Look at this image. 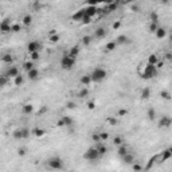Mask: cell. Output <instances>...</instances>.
Wrapping results in <instances>:
<instances>
[{"label":"cell","instance_id":"d590c367","mask_svg":"<svg viewBox=\"0 0 172 172\" xmlns=\"http://www.w3.org/2000/svg\"><path fill=\"white\" fill-rule=\"evenodd\" d=\"M106 121H108V124H109V125H112V126L119 125V117L110 116V117H108V119H106Z\"/></svg>","mask_w":172,"mask_h":172},{"label":"cell","instance_id":"1f68e13d","mask_svg":"<svg viewBox=\"0 0 172 172\" xmlns=\"http://www.w3.org/2000/svg\"><path fill=\"white\" fill-rule=\"evenodd\" d=\"M23 83H24V75H22V74H19L18 77L13 78V85L15 86H22Z\"/></svg>","mask_w":172,"mask_h":172},{"label":"cell","instance_id":"cb8c5ba5","mask_svg":"<svg viewBox=\"0 0 172 172\" xmlns=\"http://www.w3.org/2000/svg\"><path fill=\"white\" fill-rule=\"evenodd\" d=\"M159 60H160V58L157 57V54H151V55L148 57V59H147V63H148V65L156 66L157 63H159Z\"/></svg>","mask_w":172,"mask_h":172},{"label":"cell","instance_id":"4dcf8cb0","mask_svg":"<svg viewBox=\"0 0 172 172\" xmlns=\"http://www.w3.org/2000/svg\"><path fill=\"white\" fill-rule=\"evenodd\" d=\"M96 148H97V151H98V153L101 155V157H102L104 155H105V153L108 152V148H106L105 144H101V143H98V144L96 145Z\"/></svg>","mask_w":172,"mask_h":172},{"label":"cell","instance_id":"836d02e7","mask_svg":"<svg viewBox=\"0 0 172 172\" xmlns=\"http://www.w3.org/2000/svg\"><path fill=\"white\" fill-rule=\"evenodd\" d=\"M9 79L7 75H4V74H0V87H4V86H7L9 83Z\"/></svg>","mask_w":172,"mask_h":172},{"label":"cell","instance_id":"6da1fadb","mask_svg":"<svg viewBox=\"0 0 172 172\" xmlns=\"http://www.w3.org/2000/svg\"><path fill=\"white\" fill-rule=\"evenodd\" d=\"M139 73H140V77L143 79H151V78H155V77L157 75L159 70L156 69V66L144 63V65H141V67H139Z\"/></svg>","mask_w":172,"mask_h":172},{"label":"cell","instance_id":"e575fe53","mask_svg":"<svg viewBox=\"0 0 172 172\" xmlns=\"http://www.w3.org/2000/svg\"><path fill=\"white\" fill-rule=\"evenodd\" d=\"M116 47H117V43L114 42V40H110V42L106 43L105 50H106V51H114V50H116Z\"/></svg>","mask_w":172,"mask_h":172},{"label":"cell","instance_id":"5b68a950","mask_svg":"<svg viewBox=\"0 0 172 172\" xmlns=\"http://www.w3.org/2000/svg\"><path fill=\"white\" fill-rule=\"evenodd\" d=\"M83 159L87 160V161H97V160L101 159V155L98 153V151H97L96 147H92L83 153Z\"/></svg>","mask_w":172,"mask_h":172},{"label":"cell","instance_id":"ee69618b","mask_svg":"<svg viewBox=\"0 0 172 172\" xmlns=\"http://www.w3.org/2000/svg\"><path fill=\"white\" fill-rule=\"evenodd\" d=\"M149 20H151V23H157L159 22V16H157V13L156 12H151Z\"/></svg>","mask_w":172,"mask_h":172},{"label":"cell","instance_id":"52a82bcc","mask_svg":"<svg viewBox=\"0 0 172 172\" xmlns=\"http://www.w3.org/2000/svg\"><path fill=\"white\" fill-rule=\"evenodd\" d=\"M11 26H12V20L9 18H4L0 22V32L2 34H9L11 32Z\"/></svg>","mask_w":172,"mask_h":172},{"label":"cell","instance_id":"f1b7e54d","mask_svg":"<svg viewBox=\"0 0 172 172\" xmlns=\"http://www.w3.org/2000/svg\"><path fill=\"white\" fill-rule=\"evenodd\" d=\"M130 151H129V148H128L126 145H120V147H117V155H119L120 157H123V156H125L126 153H129Z\"/></svg>","mask_w":172,"mask_h":172},{"label":"cell","instance_id":"4316f807","mask_svg":"<svg viewBox=\"0 0 172 172\" xmlns=\"http://www.w3.org/2000/svg\"><path fill=\"white\" fill-rule=\"evenodd\" d=\"M85 16V9H78L75 13H73V16H71V19L73 20H75V22H81L82 20V18Z\"/></svg>","mask_w":172,"mask_h":172},{"label":"cell","instance_id":"d6a6232c","mask_svg":"<svg viewBox=\"0 0 172 172\" xmlns=\"http://www.w3.org/2000/svg\"><path fill=\"white\" fill-rule=\"evenodd\" d=\"M34 67H36V66H35V63H34L32 60H30V59H28V60H26V62L23 63V69L26 70V73H27V71H30V70H32Z\"/></svg>","mask_w":172,"mask_h":172},{"label":"cell","instance_id":"f546056e","mask_svg":"<svg viewBox=\"0 0 172 172\" xmlns=\"http://www.w3.org/2000/svg\"><path fill=\"white\" fill-rule=\"evenodd\" d=\"M171 156H172V151H171V148H167V149H166V151H163V153H161V157H160L161 163H164V161H167L168 159H171Z\"/></svg>","mask_w":172,"mask_h":172},{"label":"cell","instance_id":"ac0fdd59","mask_svg":"<svg viewBox=\"0 0 172 172\" xmlns=\"http://www.w3.org/2000/svg\"><path fill=\"white\" fill-rule=\"evenodd\" d=\"M32 134H34V137H36V139H40V137H43V136H46V129L45 128H34L32 129Z\"/></svg>","mask_w":172,"mask_h":172},{"label":"cell","instance_id":"9c48e42d","mask_svg":"<svg viewBox=\"0 0 172 172\" xmlns=\"http://www.w3.org/2000/svg\"><path fill=\"white\" fill-rule=\"evenodd\" d=\"M19 74H20L19 67H16L15 65H12V66H8V69H7V71L4 73V75H7L9 79H13L15 77H18Z\"/></svg>","mask_w":172,"mask_h":172},{"label":"cell","instance_id":"e0dca14e","mask_svg":"<svg viewBox=\"0 0 172 172\" xmlns=\"http://www.w3.org/2000/svg\"><path fill=\"white\" fill-rule=\"evenodd\" d=\"M79 83L82 85L83 87H87L92 83V77H90V74H83L82 77L79 78Z\"/></svg>","mask_w":172,"mask_h":172},{"label":"cell","instance_id":"7402d4cb","mask_svg":"<svg viewBox=\"0 0 172 172\" xmlns=\"http://www.w3.org/2000/svg\"><path fill=\"white\" fill-rule=\"evenodd\" d=\"M151 94H152V90H151V87H144V89L141 90V93H140V97H141V100L147 101V100L151 98Z\"/></svg>","mask_w":172,"mask_h":172},{"label":"cell","instance_id":"30bf717a","mask_svg":"<svg viewBox=\"0 0 172 172\" xmlns=\"http://www.w3.org/2000/svg\"><path fill=\"white\" fill-rule=\"evenodd\" d=\"M83 9H85V15L92 18V19L94 16L98 15V12H100L98 7H96V5H86V8H83Z\"/></svg>","mask_w":172,"mask_h":172},{"label":"cell","instance_id":"11a10c76","mask_svg":"<svg viewBox=\"0 0 172 172\" xmlns=\"http://www.w3.org/2000/svg\"><path fill=\"white\" fill-rule=\"evenodd\" d=\"M126 113H128V110H125V109H120V110H119V113H117V117H119V119H120V117L125 116Z\"/></svg>","mask_w":172,"mask_h":172},{"label":"cell","instance_id":"7bdbcfd3","mask_svg":"<svg viewBox=\"0 0 172 172\" xmlns=\"http://www.w3.org/2000/svg\"><path fill=\"white\" fill-rule=\"evenodd\" d=\"M92 40H93V38H92L90 35H85V36L82 38V40H81V42H82L85 46H89L90 43H92Z\"/></svg>","mask_w":172,"mask_h":172},{"label":"cell","instance_id":"f35d334b","mask_svg":"<svg viewBox=\"0 0 172 172\" xmlns=\"http://www.w3.org/2000/svg\"><path fill=\"white\" fill-rule=\"evenodd\" d=\"M148 119L151 121L156 120V110H155L153 108H149V109H148Z\"/></svg>","mask_w":172,"mask_h":172},{"label":"cell","instance_id":"c3c4849f","mask_svg":"<svg viewBox=\"0 0 172 172\" xmlns=\"http://www.w3.org/2000/svg\"><path fill=\"white\" fill-rule=\"evenodd\" d=\"M66 108H67V109H70V110L75 109V108H77L75 101H69V102H66Z\"/></svg>","mask_w":172,"mask_h":172},{"label":"cell","instance_id":"277c9868","mask_svg":"<svg viewBox=\"0 0 172 172\" xmlns=\"http://www.w3.org/2000/svg\"><path fill=\"white\" fill-rule=\"evenodd\" d=\"M77 63V59L71 58V57H69L67 54L62 57V59H60V67H62L63 70H71L74 66H75Z\"/></svg>","mask_w":172,"mask_h":172},{"label":"cell","instance_id":"db71d44e","mask_svg":"<svg viewBox=\"0 0 172 172\" xmlns=\"http://www.w3.org/2000/svg\"><path fill=\"white\" fill-rule=\"evenodd\" d=\"M92 140L94 141V143H97V144L101 143V140H100V134H98V133H94L93 136H92Z\"/></svg>","mask_w":172,"mask_h":172},{"label":"cell","instance_id":"b9f144b4","mask_svg":"<svg viewBox=\"0 0 172 172\" xmlns=\"http://www.w3.org/2000/svg\"><path fill=\"white\" fill-rule=\"evenodd\" d=\"M132 168H133V171H134V172H141V171L144 170L143 166H141L140 163H137V161H134V163L132 164Z\"/></svg>","mask_w":172,"mask_h":172},{"label":"cell","instance_id":"ba28073f","mask_svg":"<svg viewBox=\"0 0 172 172\" xmlns=\"http://www.w3.org/2000/svg\"><path fill=\"white\" fill-rule=\"evenodd\" d=\"M73 125H74V120H73V117H70V116H62L58 120V126L71 128Z\"/></svg>","mask_w":172,"mask_h":172},{"label":"cell","instance_id":"f907efd6","mask_svg":"<svg viewBox=\"0 0 172 172\" xmlns=\"http://www.w3.org/2000/svg\"><path fill=\"white\" fill-rule=\"evenodd\" d=\"M157 27H159L157 23H149V32L155 34V32H156V30H157Z\"/></svg>","mask_w":172,"mask_h":172},{"label":"cell","instance_id":"4fadbf2b","mask_svg":"<svg viewBox=\"0 0 172 172\" xmlns=\"http://www.w3.org/2000/svg\"><path fill=\"white\" fill-rule=\"evenodd\" d=\"M106 35H108V30L105 27H97L96 31H94V36L97 39H104Z\"/></svg>","mask_w":172,"mask_h":172},{"label":"cell","instance_id":"8992f818","mask_svg":"<svg viewBox=\"0 0 172 172\" xmlns=\"http://www.w3.org/2000/svg\"><path fill=\"white\" fill-rule=\"evenodd\" d=\"M40 50H42V45H40L39 40H30V42L27 43V51H28V54L40 53Z\"/></svg>","mask_w":172,"mask_h":172},{"label":"cell","instance_id":"bcb514c9","mask_svg":"<svg viewBox=\"0 0 172 172\" xmlns=\"http://www.w3.org/2000/svg\"><path fill=\"white\" fill-rule=\"evenodd\" d=\"M49 39H50V42H51V43H58L60 40V36L58 35V34H54V35L49 36Z\"/></svg>","mask_w":172,"mask_h":172},{"label":"cell","instance_id":"d4e9b609","mask_svg":"<svg viewBox=\"0 0 172 172\" xmlns=\"http://www.w3.org/2000/svg\"><path fill=\"white\" fill-rule=\"evenodd\" d=\"M117 7H119V3H109V4H106L105 5V9H104V13H110V12H113V11H116L117 9Z\"/></svg>","mask_w":172,"mask_h":172},{"label":"cell","instance_id":"9f6ffc18","mask_svg":"<svg viewBox=\"0 0 172 172\" xmlns=\"http://www.w3.org/2000/svg\"><path fill=\"white\" fill-rule=\"evenodd\" d=\"M120 27H121V22H120V20H117V22L113 23V30H119Z\"/></svg>","mask_w":172,"mask_h":172},{"label":"cell","instance_id":"9a60e30c","mask_svg":"<svg viewBox=\"0 0 172 172\" xmlns=\"http://www.w3.org/2000/svg\"><path fill=\"white\" fill-rule=\"evenodd\" d=\"M34 110H35V108H34V104H31V102H27V104H24V105L22 106V113L26 114V116L32 114Z\"/></svg>","mask_w":172,"mask_h":172},{"label":"cell","instance_id":"5bb4252c","mask_svg":"<svg viewBox=\"0 0 172 172\" xmlns=\"http://www.w3.org/2000/svg\"><path fill=\"white\" fill-rule=\"evenodd\" d=\"M171 124H172V119L170 116H163L159 120V126L160 128H170Z\"/></svg>","mask_w":172,"mask_h":172},{"label":"cell","instance_id":"8d00e7d4","mask_svg":"<svg viewBox=\"0 0 172 172\" xmlns=\"http://www.w3.org/2000/svg\"><path fill=\"white\" fill-rule=\"evenodd\" d=\"M113 144H114L116 147L123 145V144H124V139H123V136H114V137H113Z\"/></svg>","mask_w":172,"mask_h":172},{"label":"cell","instance_id":"3957f363","mask_svg":"<svg viewBox=\"0 0 172 172\" xmlns=\"http://www.w3.org/2000/svg\"><path fill=\"white\" fill-rule=\"evenodd\" d=\"M90 77H92V82L94 83H101L102 81H105L108 78V71L104 67H96L92 73H90Z\"/></svg>","mask_w":172,"mask_h":172},{"label":"cell","instance_id":"d6986e66","mask_svg":"<svg viewBox=\"0 0 172 172\" xmlns=\"http://www.w3.org/2000/svg\"><path fill=\"white\" fill-rule=\"evenodd\" d=\"M27 78L31 79V81H35L39 78V70L36 69V67H34L32 70H30V71H27Z\"/></svg>","mask_w":172,"mask_h":172},{"label":"cell","instance_id":"816d5d0a","mask_svg":"<svg viewBox=\"0 0 172 172\" xmlns=\"http://www.w3.org/2000/svg\"><path fill=\"white\" fill-rule=\"evenodd\" d=\"M86 108L89 110H93V109H96V102L94 101H89V102L86 104Z\"/></svg>","mask_w":172,"mask_h":172},{"label":"cell","instance_id":"44dd1931","mask_svg":"<svg viewBox=\"0 0 172 172\" xmlns=\"http://www.w3.org/2000/svg\"><path fill=\"white\" fill-rule=\"evenodd\" d=\"M31 24H32V15L26 13L22 18V27H30Z\"/></svg>","mask_w":172,"mask_h":172},{"label":"cell","instance_id":"60d3db41","mask_svg":"<svg viewBox=\"0 0 172 172\" xmlns=\"http://www.w3.org/2000/svg\"><path fill=\"white\" fill-rule=\"evenodd\" d=\"M100 134V140H101V143L102 141H108L110 139V134L108 133V132H101V133H98Z\"/></svg>","mask_w":172,"mask_h":172},{"label":"cell","instance_id":"f5cc1de1","mask_svg":"<svg viewBox=\"0 0 172 172\" xmlns=\"http://www.w3.org/2000/svg\"><path fill=\"white\" fill-rule=\"evenodd\" d=\"M81 22L83 23V24H89V23H92V18H89V16H83L82 18V20H81Z\"/></svg>","mask_w":172,"mask_h":172},{"label":"cell","instance_id":"484cf974","mask_svg":"<svg viewBox=\"0 0 172 172\" xmlns=\"http://www.w3.org/2000/svg\"><path fill=\"white\" fill-rule=\"evenodd\" d=\"M12 139L16 141L23 140V134H22V128H16V129L12 130Z\"/></svg>","mask_w":172,"mask_h":172},{"label":"cell","instance_id":"74e56055","mask_svg":"<svg viewBox=\"0 0 172 172\" xmlns=\"http://www.w3.org/2000/svg\"><path fill=\"white\" fill-rule=\"evenodd\" d=\"M20 30H22V24H19V23H12V26H11L12 34H18V32H20Z\"/></svg>","mask_w":172,"mask_h":172},{"label":"cell","instance_id":"6f0895ef","mask_svg":"<svg viewBox=\"0 0 172 172\" xmlns=\"http://www.w3.org/2000/svg\"><path fill=\"white\" fill-rule=\"evenodd\" d=\"M166 57H167V59H168V60H171V53H167V55H166Z\"/></svg>","mask_w":172,"mask_h":172},{"label":"cell","instance_id":"2e32d148","mask_svg":"<svg viewBox=\"0 0 172 172\" xmlns=\"http://www.w3.org/2000/svg\"><path fill=\"white\" fill-rule=\"evenodd\" d=\"M79 51H81L79 46H73V47H70V49H69V51H67L66 54H67V55H69V57H71V58L77 59V57L79 55Z\"/></svg>","mask_w":172,"mask_h":172},{"label":"cell","instance_id":"7dc6e473","mask_svg":"<svg viewBox=\"0 0 172 172\" xmlns=\"http://www.w3.org/2000/svg\"><path fill=\"white\" fill-rule=\"evenodd\" d=\"M26 153H27V148H26V147H20V148H18V156L23 157V156H26Z\"/></svg>","mask_w":172,"mask_h":172},{"label":"cell","instance_id":"ffe728a7","mask_svg":"<svg viewBox=\"0 0 172 172\" xmlns=\"http://www.w3.org/2000/svg\"><path fill=\"white\" fill-rule=\"evenodd\" d=\"M89 94H90L89 89L82 86V87H81V89L78 90V93H77V97H78V98H81V100H85V98H87V97H89Z\"/></svg>","mask_w":172,"mask_h":172},{"label":"cell","instance_id":"ab89813d","mask_svg":"<svg viewBox=\"0 0 172 172\" xmlns=\"http://www.w3.org/2000/svg\"><path fill=\"white\" fill-rule=\"evenodd\" d=\"M160 96H161V98L166 100V101H170V100H171V93L168 92V90H161V92H160Z\"/></svg>","mask_w":172,"mask_h":172},{"label":"cell","instance_id":"8fae6325","mask_svg":"<svg viewBox=\"0 0 172 172\" xmlns=\"http://www.w3.org/2000/svg\"><path fill=\"white\" fill-rule=\"evenodd\" d=\"M0 60H2L3 63H5V65L12 66L13 62H15V58H13V55L11 53H4L2 57H0Z\"/></svg>","mask_w":172,"mask_h":172},{"label":"cell","instance_id":"83f0119b","mask_svg":"<svg viewBox=\"0 0 172 172\" xmlns=\"http://www.w3.org/2000/svg\"><path fill=\"white\" fill-rule=\"evenodd\" d=\"M121 159H123V161H124L125 164H133L134 161H136V159H134V155H133V153H130V152H129V153H126L125 156H123Z\"/></svg>","mask_w":172,"mask_h":172},{"label":"cell","instance_id":"603a6c76","mask_svg":"<svg viewBox=\"0 0 172 172\" xmlns=\"http://www.w3.org/2000/svg\"><path fill=\"white\" fill-rule=\"evenodd\" d=\"M155 35H156L157 39H164L167 36V30L164 28V27L159 26L157 27V30H156V32H155Z\"/></svg>","mask_w":172,"mask_h":172},{"label":"cell","instance_id":"681fc988","mask_svg":"<svg viewBox=\"0 0 172 172\" xmlns=\"http://www.w3.org/2000/svg\"><path fill=\"white\" fill-rule=\"evenodd\" d=\"M156 159H157V157L155 156V157H152V159L148 161V164H147V167H145V170H147V171H148V170H151V168L153 167V164H155V161H156Z\"/></svg>","mask_w":172,"mask_h":172},{"label":"cell","instance_id":"f6af8a7d","mask_svg":"<svg viewBox=\"0 0 172 172\" xmlns=\"http://www.w3.org/2000/svg\"><path fill=\"white\" fill-rule=\"evenodd\" d=\"M39 58H40V54L39 53H31V54H30V60H32L34 63H35Z\"/></svg>","mask_w":172,"mask_h":172},{"label":"cell","instance_id":"7c38bea8","mask_svg":"<svg viewBox=\"0 0 172 172\" xmlns=\"http://www.w3.org/2000/svg\"><path fill=\"white\" fill-rule=\"evenodd\" d=\"M114 42L117 43V46H126V45H130L132 40H130V38H128L126 35H123V34H121V35L117 36Z\"/></svg>","mask_w":172,"mask_h":172},{"label":"cell","instance_id":"7a4b0ae2","mask_svg":"<svg viewBox=\"0 0 172 172\" xmlns=\"http://www.w3.org/2000/svg\"><path fill=\"white\" fill-rule=\"evenodd\" d=\"M46 166L51 171H60L65 167V161L60 156H51L46 160Z\"/></svg>","mask_w":172,"mask_h":172}]
</instances>
